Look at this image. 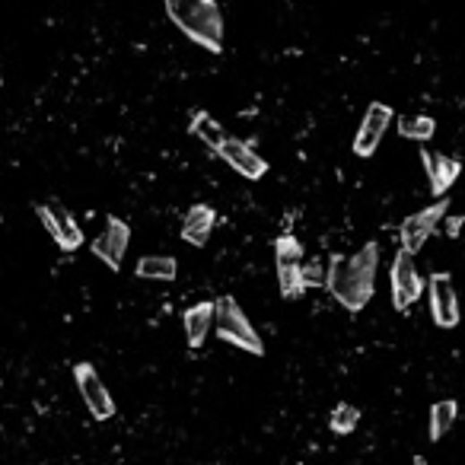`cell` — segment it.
I'll use <instances>...</instances> for the list:
<instances>
[{
	"instance_id": "2",
	"label": "cell",
	"mask_w": 465,
	"mask_h": 465,
	"mask_svg": "<svg viewBox=\"0 0 465 465\" xmlns=\"http://www.w3.org/2000/svg\"><path fill=\"white\" fill-rule=\"evenodd\" d=\"M166 13L176 22L179 32H185L194 45L204 51H223V16L217 0H163Z\"/></svg>"
},
{
	"instance_id": "21",
	"label": "cell",
	"mask_w": 465,
	"mask_h": 465,
	"mask_svg": "<svg viewBox=\"0 0 465 465\" xmlns=\"http://www.w3.org/2000/svg\"><path fill=\"white\" fill-rule=\"evenodd\" d=\"M274 255H278V262H303V245L297 237H290V233H284V237L274 239Z\"/></svg>"
},
{
	"instance_id": "3",
	"label": "cell",
	"mask_w": 465,
	"mask_h": 465,
	"mask_svg": "<svg viewBox=\"0 0 465 465\" xmlns=\"http://www.w3.org/2000/svg\"><path fill=\"white\" fill-rule=\"evenodd\" d=\"M214 332L217 338H223V341L239 348V351L255 354V357L265 354V341L258 338V332L249 323V315L243 313V306L233 297H220L214 303Z\"/></svg>"
},
{
	"instance_id": "12",
	"label": "cell",
	"mask_w": 465,
	"mask_h": 465,
	"mask_svg": "<svg viewBox=\"0 0 465 465\" xmlns=\"http://www.w3.org/2000/svg\"><path fill=\"white\" fill-rule=\"evenodd\" d=\"M421 163H424V172H427L430 179V192L443 198L456 179L462 176V163L456 157H443V153H434V151H421Z\"/></svg>"
},
{
	"instance_id": "11",
	"label": "cell",
	"mask_w": 465,
	"mask_h": 465,
	"mask_svg": "<svg viewBox=\"0 0 465 465\" xmlns=\"http://www.w3.org/2000/svg\"><path fill=\"white\" fill-rule=\"evenodd\" d=\"M223 159H227L233 169L243 176V179H262L268 172V163H265V157H258V151H255V143H249V141H223V147L220 151Z\"/></svg>"
},
{
	"instance_id": "4",
	"label": "cell",
	"mask_w": 465,
	"mask_h": 465,
	"mask_svg": "<svg viewBox=\"0 0 465 465\" xmlns=\"http://www.w3.org/2000/svg\"><path fill=\"white\" fill-rule=\"evenodd\" d=\"M389 284H392V306L399 313H409L424 294V280L418 274L415 255H409L405 249L395 252L392 265H389Z\"/></svg>"
},
{
	"instance_id": "6",
	"label": "cell",
	"mask_w": 465,
	"mask_h": 465,
	"mask_svg": "<svg viewBox=\"0 0 465 465\" xmlns=\"http://www.w3.org/2000/svg\"><path fill=\"white\" fill-rule=\"evenodd\" d=\"M39 220H42V227L48 229L51 239L65 252H73L83 245V229L77 227L73 214L61 201H45V204H39Z\"/></svg>"
},
{
	"instance_id": "8",
	"label": "cell",
	"mask_w": 465,
	"mask_h": 465,
	"mask_svg": "<svg viewBox=\"0 0 465 465\" xmlns=\"http://www.w3.org/2000/svg\"><path fill=\"white\" fill-rule=\"evenodd\" d=\"M427 300H430V315L437 329H456L459 325V300H456V287L446 271L430 274L427 280Z\"/></svg>"
},
{
	"instance_id": "20",
	"label": "cell",
	"mask_w": 465,
	"mask_h": 465,
	"mask_svg": "<svg viewBox=\"0 0 465 465\" xmlns=\"http://www.w3.org/2000/svg\"><path fill=\"white\" fill-rule=\"evenodd\" d=\"M357 424H360V411L354 409V405H338L335 411H332V418H329V427H332V434H354L357 430Z\"/></svg>"
},
{
	"instance_id": "13",
	"label": "cell",
	"mask_w": 465,
	"mask_h": 465,
	"mask_svg": "<svg viewBox=\"0 0 465 465\" xmlns=\"http://www.w3.org/2000/svg\"><path fill=\"white\" fill-rule=\"evenodd\" d=\"M182 325H185L188 348H201L208 341L211 329H214V303H194L182 315Z\"/></svg>"
},
{
	"instance_id": "14",
	"label": "cell",
	"mask_w": 465,
	"mask_h": 465,
	"mask_svg": "<svg viewBox=\"0 0 465 465\" xmlns=\"http://www.w3.org/2000/svg\"><path fill=\"white\" fill-rule=\"evenodd\" d=\"M217 214L208 208V204H194L185 214V223H182V239L192 245H208L211 233H214Z\"/></svg>"
},
{
	"instance_id": "5",
	"label": "cell",
	"mask_w": 465,
	"mask_h": 465,
	"mask_svg": "<svg viewBox=\"0 0 465 465\" xmlns=\"http://www.w3.org/2000/svg\"><path fill=\"white\" fill-rule=\"evenodd\" d=\"M450 214V201H434L430 208H424V211H418V214H411V217H405L401 220V227H399V233H401V249L409 252V255H415L418 249H421L424 243L430 239V233L443 223V217Z\"/></svg>"
},
{
	"instance_id": "16",
	"label": "cell",
	"mask_w": 465,
	"mask_h": 465,
	"mask_svg": "<svg viewBox=\"0 0 465 465\" xmlns=\"http://www.w3.org/2000/svg\"><path fill=\"white\" fill-rule=\"evenodd\" d=\"M188 128H192L194 137H201V141L208 143L211 151H220L223 141H227V134H223V125L217 122L211 112H204V108H198V112L192 115V125H188Z\"/></svg>"
},
{
	"instance_id": "15",
	"label": "cell",
	"mask_w": 465,
	"mask_h": 465,
	"mask_svg": "<svg viewBox=\"0 0 465 465\" xmlns=\"http://www.w3.org/2000/svg\"><path fill=\"white\" fill-rule=\"evenodd\" d=\"M134 274L143 280H176L179 265H176L172 255H143L141 262H137Z\"/></svg>"
},
{
	"instance_id": "10",
	"label": "cell",
	"mask_w": 465,
	"mask_h": 465,
	"mask_svg": "<svg viewBox=\"0 0 465 465\" xmlns=\"http://www.w3.org/2000/svg\"><path fill=\"white\" fill-rule=\"evenodd\" d=\"M128 239H131L128 223L118 220V217H108L106 229H102L99 237L93 239V255L99 258V262H106L112 271H118V268H122V262H125Z\"/></svg>"
},
{
	"instance_id": "24",
	"label": "cell",
	"mask_w": 465,
	"mask_h": 465,
	"mask_svg": "<svg viewBox=\"0 0 465 465\" xmlns=\"http://www.w3.org/2000/svg\"><path fill=\"white\" fill-rule=\"evenodd\" d=\"M415 465H427V462H424V456H415Z\"/></svg>"
},
{
	"instance_id": "22",
	"label": "cell",
	"mask_w": 465,
	"mask_h": 465,
	"mask_svg": "<svg viewBox=\"0 0 465 465\" xmlns=\"http://www.w3.org/2000/svg\"><path fill=\"white\" fill-rule=\"evenodd\" d=\"M300 271H303V284H306V287L325 284V268L319 265V262H309V265H300Z\"/></svg>"
},
{
	"instance_id": "9",
	"label": "cell",
	"mask_w": 465,
	"mask_h": 465,
	"mask_svg": "<svg viewBox=\"0 0 465 465\" xmlns=\"http://www.w3.org/2000/svg\"><path fill=\"white\" fill-rule=\"evenodd\" d=\"M392 118L395 115L386 102H370L364 112V122H360L357 137H354V153H357V157H373L376 147H380L383 134H386L389 125H392Z\"/></svg>"
},
{
	"instance_id": "17",
	"label": "cell",
	"mask_w": 465,
	"mask_h": 465,
	"mask_svg": "<svg viewBox=\"0 0 465 465\" xmlns=\"http://www.w3.org/2000/svg\"><path fill=\"white\" fill-rule=\"evenodd\" d=\"M278 287L284 300H300V297L306 294L300 262H278Z\"/></svg>"
},
{
	"instance_id": "19",
	"label": "cell",
	"mask_w": 465,
	"mask_h": 465,
	"mask_svg": "<svg viewBox=\"0 0 465 465\" xmlns=\"http://www.w3.org/2000/svg\"><path fill=\"white\" fill-rule=\"evenodd\" d=\"M399 134L409 141H430L437 134V122L430 115H409V118H399Z\"/></svg>"
},
{
	"instance_id": "7",
	"label": "cell",
	"mask_w": 465,
	"mask_h": 465,
	"mask_svg": "<svg viewBox=\"0 0 465 465\" xmlns=\"http://www.w3.org/2000/svg\"><path fill=\"white\" fill-rule=\"evenodd\" d=\"M73 380H77V389H80V395H83L86 411H90L96 421H108V418L115 415V401H112V392L106 389V383L99 380L96 366L77 364L73 366Z\"/></svg>"
},
{
	"instance_id": "23",
	"label": "cell",
	"mask_w": 465,
	"mask_h": 465,
	"mask_svg": "<svg viewBox=\"0 0 465 465\" xmlns=\"http://www.w3.org/2000/svg\"><path fill=\"white\" fill-rule=\"evenodd\" d=\"M440 227H443V233L450 239H456L459 233H462V227H465V217H459V214H446L443 217V223H440Z\"/></svg>"
},
{
	"instance_id": "1",
	"label": "cell",
	"mask_w": 465,
	"mask_h": 465,
	"mask_svg": "<svg viewBox=\"0 0 465 465\" xmlns=\"http://www.w3.org/2000/svg\"><path fill=\"white\" fill-rule=\"evenodd\" d=\"M376 268H380V245L366 243L354 255L332 258L325 268V287L348 313H360L376 290Z\"/></svg>"
},
{
	"instance_id": "18",
	"label": "cell",
	"mask_w": 465,
	"mask_h": 465,
	"mask_svg": "<svg viewBox=\"0 0 465 465\" xmlns=\"http://www.w3.org/2000/svg\"><path fill=\"white\" fill-rule=\"evenodd\" d=\"M459 415V405L452 399L437 401L434 409H430V440H443V434H450V427L456 424Z\"/></svg>"
}]
</instances>
